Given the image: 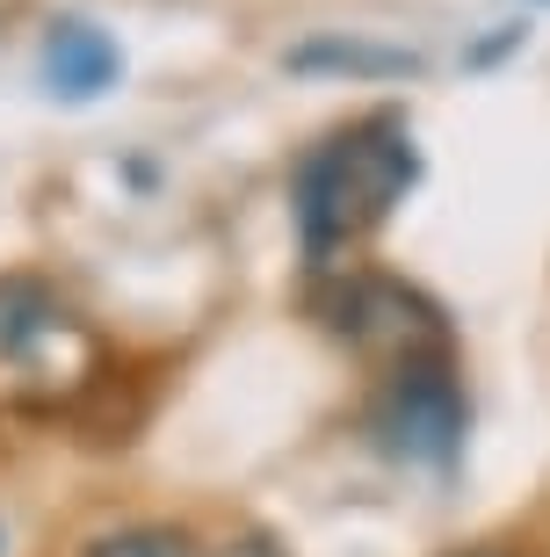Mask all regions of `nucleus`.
<instances>
[{
    "label": "nucleus",
    "instance_id": "obj_1",
    "mask_svg": "<svg viewBox=\"0 0 550 557\" xmlns=\"http://www.w3.org/2000/svg\"><path fill=\"white\" fill-rule=\"evenodd\" d=\"M413 138L391 124H355L341 138H327L297 166V232H305V253L327 261V253L355 247L363 232H377L391 218V203L413 188Z\"/></svg>",
    "mask_w": 550,
    "mask_h": 557
},
{
    "label": "nucleus",
    "instance_id": "obj_2",
    "mask_svg": "<svg viewBox=\"0 0 550 557\" xmlns=\"http://www.w3.org/2000/svg\"><path fill=\"white\" fill-rule=\"evenodd\" d=\"M377 434L406 463H435V471L456 463V449H464V392H456L442 355H413V362L391 370L384 398H377Z\"/></svg>",
    "mask_w": 550,
    "mask_h": 557
},
{
    "label": "nucleus",
    "instance_id": "obj_3",
    "mask_svg": "<svg viewBox=\"0 0 550 557\" xmlns=\"http://www.w3.org/2000/svg\"><path fill=\"white\" fill-rule=\"evenodd\" d=\"M327 326L341 333V341H355L363 355H384V362L442 355V319H435L406 283H391V275H355V283H341V297L327 305Z\"/></svg>",
    "mask_w": 550,
    "mask_h": 557
},
{
    "label": "nucleus",
    "instance_id": "obj_4",
    "mask_svg": "<svg viewBox=\"0 0 550 557\" xmlns=\"http://www.w3.org/2000/svg\"><path fill=\"white\" fill-rule=\"evenodd\" d=\"M44 73H51L59 95L87 102V95H102V87L123 73V59H117V44H109L102 29H87V22H59V29L44 37Z\"/></svg>",
    "mask_w": 550,
    "mask_h": 557
},
{
    "label": "nucleus",
    "instance_id": "obj_5",
    "mask_svg": "<svg viewBox=\"0 0 550 557\" xmlns=\"http://www.w3.org/2000/svg\"><path fill=\"white\" fill-rule=\"evenodd\" d=\"M290 73H355V81H406L420 73V51L399 44H363V37H311L290 51Z\"/></svg>",
    "mask_w": 550,
    "mask_h": 557
},
{
    "label": "nucleus",
    "instance_id": "obj_6",
    "mask_svg": "<svg viewBox=\"0 0 550 557\" xmlns=\"http://www.w3.org/2000/svg\"><path fill=\"white\" fill-rule=\"evenodd\" d=\"M65 333V311L29 283H0V362H22V355H37L44 341H59Z\"/></svg>",
    "mask_w": 550,
    "mask_h": 557
},
{
    "label": "nucleus",
    "instance_id": "obj_7",
    "mask_svg": "<svg viewBox=\"0 0 550 557\" xmlns=\"http://www.w3.org/2000/svg\"><path fill=\"white\" fill-rule=\"evenodd\" d=\"M87 557H196L182 529H109L87 543Z\"/></svg>",
    "mask_w": 550,
    "mask_h": 557
},
{
    "label": "nucleus",
    "instance_id": "obj_8",
    "mask_svg": "<svg viewBox=\"0 0 550 557\" xmlns=\"http://www.w3.org/2000/svg\"><path fill=\"white\" fill-rule=\"evenodd\" d=\"M224 557H276V550H268V543H232Z\"/></svg>",
    "mask_w": 550,
    "mask_h": 557
},
{
    "label": "nucleus",
    "instance_id": "obj_9",
    "mask_svg": "<svg viewBox=\"0 0 550 557\" xmlns=\"http://www.w3.org/2000/svg\"><path fill=\"white\" fill-rule=\"evenodd\" d=\"M456 557H522V550H500V543H478V550H456Z\"/></svg>",
    "mask_w": 550,
    "mask_h": 557
},
{
    "label": "nucleus",
    "instance_id": "obj_10",
    "mask_svg": "<svg viewBox=\"0 0 550 557\" xmlns=\"http://www.w3.org/2000/svg\"><path fill=\"white\" fill-rule=\"evenodd\" d=\"M0 550H8V536H0Z\"/></svg>",
    "mask_w": 550,
    "mask_h": 557
}]
</instances>
